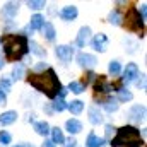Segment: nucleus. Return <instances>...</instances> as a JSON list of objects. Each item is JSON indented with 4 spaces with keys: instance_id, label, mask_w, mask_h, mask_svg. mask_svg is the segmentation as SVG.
I'll return each instance as SVG.
<instances>
[{
    "instance_id": "nucleus-23",
    "label": "nucleus",
    "mask_w": 147,
    "mask_h": 147,
    "mask_svg": "<svg viewBox=\"0 0 147 147\" xmlns=\"http://www.w3.org/2000/svg\"><path fill=\"white\" fill-rule=\"evenodd\" d=\"M28 48H31V51H33L34 55H38V57H45V55H46V51L38 45L36 41H31V45H28Z\"/></svg>"
},
{
    "instance_id": "nucleus-6",
    "label": "nucleus",
    "mask_w": 147,
    "mask_h": 147,
    "mask_svg": "<svg viewBox=\"0 0 147 147\" xmlns=\"http://www.w3.org/2000/svg\"><path fill=\"white\" fill-rule=\"evenodd\" d=\"M55 53H57V57H58L60 60L69 62V60H72V57H74V48L69 46V45H60V46H57Z\"/></svg>"
},
{
    "instance_id": "nucleus-9",
    "label": "nucleus",
    "mask_w": 147,
    "mask_h": 147,
    "mask_svg": "<svg viewBox=\"0 0 147 147\" xmlns=\"http://www.w3.org/2000/svg\"><path fill=\"white\" fill-rule=\"evenodd\" d=\"M128 116H130V120H134V121L140 123V121L144 120V116H146V108H144V106H140V105H135V106L130 110Z\"/></svg>"
},
{
    "instance_id": "nucleus-29",
    "label": "nucleus",
    "mask_w": 147,
    "mask_h": 147,
    "mask_svg": "<svg viewBox=\"0 0 147 147\" xmlns=\"http://www.w3.org/2000/svg\"><path fill=\"white\" fill-rule=\"evenodd\" d=\"M28 7L29 9H34V10H39V9L45 7V2L43 0H29L28 2Z\"/></svg>"
},
{
    "instance_id": "nucleus-24",
    "label": "nucleus",
    "mask_w": 147,
    "mask_h": 147,
    "mask_svg": "<svg viewBox=\"0 0 147 147\" xmlns=\"http://www.w3.org/2000/svg\"><path fill=\"white\" fill-rule=\"evenodd\" d=\"M12 77H14V80H19V79L24 77V65H22V63H17V65L14 67V70H12Z\"/></svg>"
},
{
    "instance_id": "nucleus-39",
    "label": "nucleus",
    "mask_w": 147,
    "mask_h": 147,
    "mask_svg": "<svg viewBox=\"0 0 147 147\" xmlns=\"http://www.w3.org/2000/svg\"><path fill=\"white\" fill-rule=\"evenodd\" d=\"M3 63H5V62H3V58H2V57H0V69H2V67H3Z\"/></svg>"
},
{
    "instance_id": "nucleus-11",
    "label": "nucleus",
    "mask_w": 147,
    "mask_h": 147,
    "mask_svg": "<svg viewBox=\"0 0 147 147\" xmlns=\"http://www.w3.org/2000/svg\"><path fill=\"white\" fill-rule=\"evenodd\" d=\"M89 36H91V28L84 26V28H80V31H79V34H77L75 43H77L79 46H84V45L89 41Z\"/></svg>"
},
{
    "instance_id": "nucleus-25",
    "label": "nucleus",
    "mask_w": 147,
    "mask_h": 147,
    "mask_svg": "<svg viewBox=\"0 0 147 147\" xmlns=\"http://www.w3.org/2000/svg\"><path fill=\"white\" fill-rule=\"evenodd\" d=\"M132 92L128 89H120L118 91V101H132Z\"/></svg>"
},
{
    "instance_id": "nucleus-40",
    "label": "nucleus",
    "mask_w": 147,
    "mask_h": 147,
    "mask_svg": "<svg viewBox=\"0 0 147 147\" xmlns=\"http://www.w3.org/2000/svg\"><path fill=\"white\" fill-rule=\"evenodd\" d=\"M14 147H31L29 144H24V146H14Z\"/></svg>"
},
{
    "instance_id": "nucleus-13",
    "label": "nucleus",
    "mask_w": 147,
    "mask_h": 147,
    "mask_svg": "<svg viewBox=\"0 0 147 147\" xmlns=\"http://www.w3.org/2000/svg\"><path fill=\"white\" fill-rule=\"evenodd\" d=\"M17 9H19V5H17V3H14V2H9V3H5V5H3V9H2V14H3L5 17L12 19V17L17 14Z\"/></svg>"
},
{
    "instance_id": "nucleus-19",
    "label": "nucleus",
    "mask_w": 147,
    "mask_h": 147,
    "mask_svg": "<svg viewBox=\"0 0 147 147\" xmlns=\"http://www.w3.org/2000/svg\"><path fill=\"white\" fill-rule=\"evenodd\" d=\"M50 132H51V137H53V140H51L53 144H63V142H65L63 132H62V130H60L58 127H57V128H51Z\"/></svg>"
},
{
    "instance_id": "nucleus-18",
    "label": "nucleus",
    "mask_w": 147,
    "mask_h": 147,
    "mask_svg": "<svg viewBox=\"0 0 147 147\" xmlns=\"http://www.w3.org/2000/svg\"><path fill=\"white\" fill-rule=\"evenodd\" d=\"M43 24H45V19H43V16L36 14V16H33V17H31V22H29V29H31V31L41 29V28H43Z\"/></svg>"
},
{
    "instance_id": "nucleus-16",
    "label": "nucleus",
    "mask_w": 147,
    "mask_h": 147,
    "mask_svg": "<svg viewBox=\"0 0 147 147\" xmlns=\"http://www.w3.org/2000/svg\"><path fill=\"white\" fill-rule=\"evenodd\" d=\"M65 128H67L70 134H79V132L82 130V123H80L79 120L72 118V120H69V121L65 123Z\"/></svg>"
},
{
    "instance_id": "nucleus-5",
    "label": "nucleus",
    "mask_w": 147,
    "mask_h": 147,
    "mask_svg": "<svg viewBox=\"0 0 147 147\" xmlns=\"http://www.w3.org/2000/svg\"><path fill=\"white\" fill-rule=\"evenodd\" d=\"M77 62H79V65L84 67V69H92L98 60H96V57L91 55V53H79V55H77Z\"/></svg>"
},
{
    "instance_id": "nucleus-36",
    "label": "nucleus",
    "mask_w": 147,
    "mask_h": 147,
    "mask_svg": "<svg viewBox=\"0 0 147 147\" xmlns=\"http://www.w3.org/2000/svg\"><path fill=\"white\" fill-rule=\"evenodd\" d=\"M140 14H142L140 17H142V19H146V3H142V5H140Z\"/></svg>"
},
{
    "instance_id": "nucleus-30",
    "label": "nucleus",
    "mask_w": 147,
    "mask_h": 147,
    "mask_svg": "<svg viewBox=\"0 0 147 147\" xmlns=\"http://www.w3.org/2000/svg\"><path fill=\"white\" fill-rule=\"evenodd\" d=\"M105 110L108 111V113H113V111L118 110V103L115 101V99H110V101H106L105 103Z\"/></svg>"
},
{
    "instance_id": "nucleus-17",
    "label": "nucleus",
    "mask_w": 147,
    "mask_h": 147,
    "mask_svg": "<svg viewBox=\"0 0 147 147\" xmlns=\"http://www.w3.org/2000/svg\"><path fill=\"white\" fill-rule=\"evenodd\" d=\"M103 144H105V139H103V137H98L96 134H91V135L87 137V142H86L87 147H101Z\"/></svg>"
},
{
    "instance_id": "nucleus-1",
    "label": "nucleus",
    "mask_w": 147,
    "mask_h": 147,
    "mask_svg": "<svg viewBox=\"0 0 147 147\" xmlns=\"http://www.w3.org/2000/svg\"><path fill=\"white\" fill-rule=\"evenodd\" d=\"M28 82L38 89V91H41V92H45L50 99H53V98H57V94H58V91H60V80H58V77H57V74L53 69H48L46 72L43 74H29L28 75Z\"/></svg>"
},
{
    "instance_id": "nucleus-15",
    "label": "nucleus",
    "mask_w": 147,
    "mask_h": 147,
    "mask_svg": "<svg viewBox=\"0 0 147 147\" xmlns=\"http://www.w3.org/2000/svg\"><path fill=\"white\" fill-rule=\"evenodd\" d=\"M41 31H43V36L46 38L48 41H53L55 39V28H53V24L51 22H45L43 24V28H41Z\"/></svg>"
},
{
    "instance_id": "nucleus-14",
    "label": "nucleus",
    "mask_w": 147,
    "mask_h": 147,
    "mask_svg": "<svg viewBox=\"0 0 147 147\" xmlns=\"http://www.w3.org/2000/svg\"><path fill=\"white\" fill-rule=\"evenodd\" d=\"M89 121H91L92 125H98V123L103 121V116H101L98 106H91V108H89Z\"/></svg>"
},
{
    "instance_id": "nucleus-21",
    "label": "nucleus",
    "mask_w": 147,
    "mask_h": 147,
    "mask_svg": "<svg viewBox=\"0 0 147 147\" xmlns=\"http://www.w3.org/2000/svg\"><path fill=\"white\" fill-rule=\"evenodd\" d=\"M69 110H70V113H74V115H80L82 113V110H84V103L82 101H72L70 105H69Z\"/></svg>"
},
{
    "instance_id": "nucleus-20",
    "label": "nucleus",
    "mask_w": 147,
    "mask_h": 147,
    "mask_svg": "<svg viewBox=\"0 0 147 147\" xmlns=\"http://www.w3.org/2000/svg\"><path fill=\"white\" fill-rule=\"evenodd\" d=\"M34 130H36V134H39V135H48L50 134V125L46 123V121H36L34 123Z\"/></svg>"
},
{
    "instance_id": "nucleus-7",
    "label": "nucleus",
    "mask_w": 147,
    "mask_h": 147,
    "mask_svg": "<svg viewBox=\"0 0 147 147\" xmlns=\"http://www.w3.org/2000/svg\"><path fill=\"white\" fill-rule=\"evenodd\" d=\"M91 45H92V48L96 51H106V48H108V38H106V34L99 33V34H96V36L92 38Z\"/></svg>"
},
{
    "instance_id": "nucleus-22",
    "label": "nucleus",
    "mask_w": 147,
    "mask_h": 147,
    "mask_svg": "<svg viewBox=\"0 0 147 147\" xmlns=\"http://www.w3.org/2000/svg\"><path fill=\"white\" fill-rule=\"evenodd\" d=\"M111 89H113V87H111L110 84H108V82L103 79V77H101V79L96 82V91H101V92H108V91H111Z\"/></svg>"
},
{
    "instance_id": "nucleus-4",
    "label": "nucleus",
    "mask_w": 147,
    "mask_h": 147,
    "mask_svg": "<svg viewBox=\"0 0 147 147\" xmlns=\"http://www.w3.org/2000/svg\"><path fill=\"white\" fill-rule=\"evenodd\" d=\"M125 26L130 31H142L144 29V19L140 17L137 9H130L125 17Z\"/></svg>"
},
{
    "instance_id": "nucleus-12",
    "label": "nucleus",
    "mask_w": 147,
    "mask_h": 147,
    "mask_svg": "<svg viewBox=\"0 0 147 147\" xmlns=\"http://www.w3.org/2000/svg\"><path fill=\"white\" fill-rule=\"evenodd\" d=\"M17 120V113L16 111H5L0 115V125H12L14 121Z\"/></svg>"
},
{
    "instance_id": "nucleus-38",
    "label": "nucleus",
    "mask_w": 147,
    "mask_h": 147,
    "mask_svg": "<svg viewBox=\"0 0 147 147\" xmlns=\"http://www.w3.org/2000/svg\"><path fill=\"white\" fill-rule=\"evenodd\" d=\"M43 147H55V144H53L51 140H45V144H43Z\"/></svg>"
},
{
    "instance_id": "nucleus-10",
    "label": "nucleus",
    "mask_w": 147,
    "mask_h": 147,
    "mask_svg": "<svg viewBox=\"0 0 147 147\" xmlns=\"http://www.w3.org/2000/svg\"><path fill=\"white\" fill-rule=\"evenodd\" d=\"M60 17H62L63 21H74V19L77 17V7H74V5L63 7V9L60 10Z\"/></svg>"
},
{
    "instance_id": "nucleus-2",
    "label": "nucleus",
    "mask_w": 147,
    "mask_h": 147,
    "mask_svg": "<svg viewBox=\"0 0 147 147\" xmlns=\"http://www.w3.org/2000/svg\"><path fill=\"white\" fill-rule=\"evenodd\" d=\"M3 51L7 60H21L28 53V39L22 34H7L3 36Z\"/></svg>"
},
{
    "instance_id": "nucleus-27",
    "label": "nucleus",
    "mask_w": 147,
    "mask_h": 147,
    "mask_svg": "<svg viewBox=\"0 0 147 147\" xmlns=\"http://www.w3.org/2000/svg\"><path fill=\"white\" fill-rule=\"evenodd\" d=\"M108 69H110V74H111V75H118V74H120V70H121V67H120V62H118V60H111V62H110V67H108Z\"/></svg>"
},
{
    "instance_id": "nucleus-37",
    "label": "nucleus",
    "mask_w": 147,
    "mask_h": 147,
    "mask_svg": "<svg viewBox=\"0 0 147 147\" xmlns=\"http://www.w3.org/2000/svg\"><path fill=\"white\" fill-rule=\"evenodd\" d=\"M5 99H7V98H5V92L0 91V105H5Z\"/></svg>"
},
{
    "instance_id": "nucleus-26",
    "label": "nucleus",
    "mask_w": 147,
    "mask_h": 147,
    "mask_svg": "<svg viewBox=\"0 0 147 147\" xmlns=\"http://www.w3.org/2000/svg\"><path fill=\"white\" fill-rule=\"evenodd\" d=\"M69 89H70L72 92H75V94H80V92H84V89H86V87H84V84H80V82H75V80H74V82L69 84Z\"/></svg>"
},
{
    "instance_id": "nucleus-3",
    "label": "nucleus",
    "mask_w": 147,
    "mask_h": 147,
    "mask_svg": "<svg viewBox=\"0 0 147 147\" xmlns=\"http://www.w3.org/2000/svg\"><path fill=\"white\" fill-rule=\"evenodd\" d=\"M111 146L113 147H140L142 146V139L140 134L135 127H121L116 134V137L111 139Z\"/></svg>"
},
{
    "instance_id": "nucleus-31",
    "label": "nucleus",
    "mask_w": 147,
    "mask_h": 147,
    "mask_svg": "<svg viewBox=\"0 0 147 147\" xmlns=\"http://www.w3.org/2000/svg\"><path fill=\"white\" fill-rule=\"evenodd\" d=\"M53 108H55L57 111H63L65 108H67V105H65V99H63V98H58V99L53 103Z\"/></svg>"
},
{
    "instance_id": "nucleus-33",
    "label": "nucleus",
    "mask_w": 147,
    "mask_h": 147,
    "mask_svg": "<svg viewBox=\"0 0 147 147\" xmlns=\"http://www.w3.org/2000/svg\"><path fill=\"white\" fill-rule=\"evenodd\" d=\"M9 89H10V80H7V79H2V80H0V91L7 92Z\"/></svg>"
},
{
    "instance_id": "nucleus-35",
    "label": "nucleus",
    "mask_w": 147,
    "mask_h": 147,
    "mask_svg": "<svg viewBox=\"0 0 147 147\" xmlns=\"http://www.w3.org/2000/svg\"><path fill=\"white\" fill-rule=\"evenodd\" d=\"M115 132V127H111V125H106V137H111V134Z\"/></svg>"
},
{
    "instance_id": "nucleus-28",
    "label": "nucleus",
    "mask_w": 147,
    "mask_h": 147,
    "mask_svg": "<svg viewBox=\"0 0 147 147\" xmlns=\"http://www.w3.org/2000/svg\"><path fill=\"white\" fill-rule=\"evenodd\" d=\"M110 22L115 24V26H120V24H121V16L118 14V10H113L110 14Z\"/></svg>"
},
{
    "instance_id": "nucleus-32",
    "label": "nucleus",
    "mask_w": 147,
    "mask_h": 147,
    "mask_svg": "<svg viewBox=\"0 0 147 147\" xmlns=\"http://www.w3.org/2000/svg\"><path fill=\"white\" fill-rule=\"evenodd\" d=\"M10 134H7V132H0V144L2 146H7V144H10Z\"/></svg>"
},
{
    "instance_id": "nucleus-34",
    "label": "nucleus",
    "mask_w": 147,
    "mask_h": 147,
    "mask_svg": "<svg viewBox=\"0 0 147 147\" xmlns=\"http://www.w3.org/2000/svg\"><path fill=\"white\" fill-rule=\"evenodd\" d=\"M63 144H65L63 147H77V140H75V139H69V140H65Z\"/></svg>"
},
{
    "instance_id": "nucleus-8",
    "label": "nucleus",
    "mask_w": 147,
    "mask_h": 147,
    "mask_svg": "<svg viewBox=\"0 0 147 147\" xmlns=\"http://www.w3.org/2000/svg\"><path fill=\"white\" fill-rule=\"evenodd\" d=\"M139 75H140V74H139V67H137L135 63H128V65L125 67V72H123V80L128 84V82H134Z\"/></svg>"
}]
</instances>
